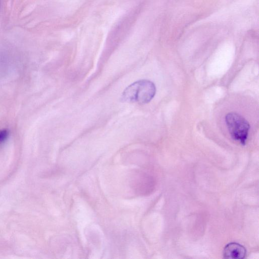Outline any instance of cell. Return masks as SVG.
<instances>
[{
  "mask_svg": "<svg viewBox=\"0 0 259 259\" xmlns=\"http://www.w3.org/2000/svg\"><path fill=\"white\" fill-rule=\"evenodd\" d=\"M155 93L156 87L153 82L146 79L139 80L123 91L121 100L124 102L144 104L149 103Z\"/></svg>",
  "mask_w": 259,
  "mask_h": 259,
  "instance_id": "obj_1",
  "label": "cell"
},
{
  "mask_svg": "<svg viewBox=\"0 0 259 259\" xmlns=\"http://www.w3.org/2000/svg\"><path fill=\"white\" fill-rule=\"evenodd\" d=\"M225 121L231 137L242 145H245L250 128L247 120L238 113L230 112L226 115Z\"/></svg>",
  "mask_w": 259,
  "mask_h": 259,
  "instance_id": "obj_2",
  "label": "cell"
},
{
  "mask_svg": "<svg viewBox=\"0 0 259 259\" xmlns=\"http://www.w3.org/2000/svg\"><path fill=\"white\" fill-rule=\"evenodd\" d=\"M246 249L242 245L231 242L226 245L223 250V256L227 258H244L246 255Z\"/></svg>",
  "mask_w": 259,
  "mask_h": 259,
  "instance_id": "obj_3",
  "label": "cell"
},
{
  "mask_svg": "<svg viewBox=\"0 0 259 259\" xmlns=\"http://www.w3.org/2000/svg\"><path fill=\"white\" fill-rule=\"evenodd\" d=\"M9 136V132L7 130H0V145L4 143Z\"/></svg>",
  "mask_w": 259,
  "mask_h": 259,
  "instance_id": "obj_4",
  "label": "cell"
}]
</instances>
